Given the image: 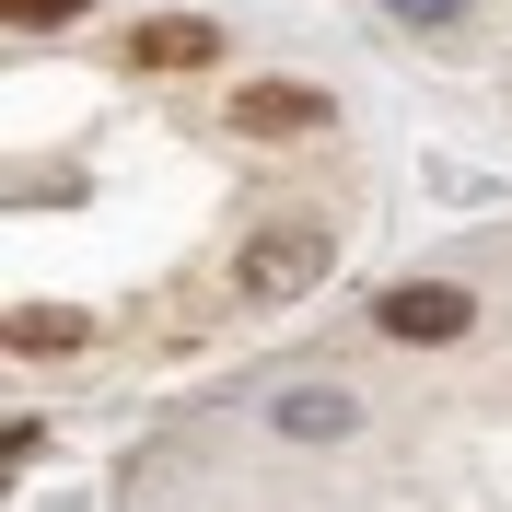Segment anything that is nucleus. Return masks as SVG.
Masks as SVG:
<instances>
[{"label":"nucleus","mask_w":512,"mask_h":512,"mask_svg":"<svg viewBox=\"0 0 512 512\" xmlns=\"http://www.w3.org/2000/svg\"><path fill=\"white\" fill-rule=\"evenodd\" d=\"M373 326H384V338H408V350H454V338L478 326V303H466L454 280H396V291L373 303Z\"/></svg>","instance_id":"nucleus-1"},{"label":"nucleus","mask_w":512,"mask_h":512,"mask_svg":"<svg viewBox=\"0 0 512 512\" xmlns=\"http://www.w3.org/2000/svg\"><path fill=\"white\" fill-rule=\"evenodd\" d=\"M315 280H326V233H315V222L256 233V245H245V291H256V303H280V291H315Z\"/></svg>","instance_id":"nucleus-2"},{"label":"nucleus","mask_w":512,"mask_h":512,"mask_svg":"<svg viewBox=\"0 0 512 512\" xmlns=\"http://www.w3.org/2000/svg\"><path fill=\"white\" fill-rule=\"evenodd\" d=\"M338 117V105L315 94V82H245V94H233V128H245V140H303V128H326Z\"/></svg>","instance_id":"nucleus-3"},{"label":"nucleus","mask_w":512,"mask_h":512,"mask_svg":"<svg viewBox=\"0 0 512 512\" xmlns=\"http://www.w3.org/2000/svg\"><path fill=\"white\" fill-rule=\"evenodd\" d=\"M210 59H222V24H198V12L128 24V70H210Z\"/></svg>","instance_id":"nucleus-4"},{"label":"nucleus","mask_w":512,"mask_h":512,"mask_svg":"<svg viewBox=\"0 0 512 512\" xmlns=\"http://www.w3.org/2000/svg\"><path fill=\"white\" fill-rule=\"evenodd\" d=\"M0 350H12V361L94 350V315H82V303H12V315H0Z\"/></svg>","instance_id":"nucleus-5"},{"label":"nucleus","mask_w":512,"mask_h":512,"mask_svg":"<svg viewBox=\"0 0 512 512\" xmlns=\"http://www.w3.org/2000/svg\"><path fill=\"white\" fill-rule=\"evenodd\" d=\"M350 431H361L350 396H326V384H291L280 396V443H350Z\"/></svg>","instance_id":"nucleus-6"},{"label":"nucleus","mask_w":512,"mask_h":512,"mask_svg":"<svg viewBox=\"0 0 512 512\" xmlns=\"http://www.w3.org/2000/svg\"><path fill=\"white\" fill-rule=\"evenodd\" d=\"M0 12H12L24 35H47V24H70V12H82V0H0Z\"/></svg>","instance_id":"nucleus-7"},{"label":"nucleus","mask_w":512,"mask_h":512,"mask_svg":"<svg viewBox=\"0 0 512 512\" xmlns=\"http://www.w3.org/2000/svg\"><path fill=\"white\" fill-rule=\"evenodd\" d=\"M408 24H466V0H396Z\"/></svg>","instance_id":"nucleus-8"}]
</instances>
